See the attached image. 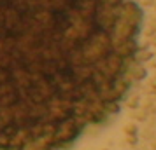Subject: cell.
<instances>
[{
	"label": "cell",
	"mask_w": 156,
	"mask_h": 150,
	"mask_svg": "<svg viewBox=\"0 0 156 150\" xmlns=\"http://www.w3.org/2000/svg\"><path fill=\"white\" fill-rule=\"evenodd\" d=\"M142 28L135 0H0V150H62L118 112Z\"/></svg>",
	"instance_id": "6da1fadb"
}]
</instances>
